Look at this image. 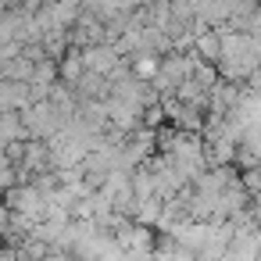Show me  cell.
Instances as JSON below:
<instances>
[{
  "label": "cell",
  "instance_id": "cell-1",
  "mask_svg": "<svg viewBox=\"0 0 261 261\" xmlns=\"http://www.w3.org/2000/svg\"><path fill=\"white\" fill-rule=\"evenodd\" d=\"M18 118H22L25 136H29V140H43V143H47L61 125H68V118H65L50 100H33L29 108L18 111Z\"/></svg>",
  "mask_w": 261,
  "mask_h": 261
},
{
  "label": "cell",
  "instance_id": "cell-2",
  "mask_svg": "<svg viewBox=\"0 0 261 261\" xmlns=\"http://www.w3.org/2000/svg\"><path fill=\"white\" fill-rule=\"evenodd\" d=\"M0 204L8 207V215L29 218V222H43V193H36L33 182H15L11 190L0 193Z\"/></svg>",
  "mask_w": 261,
  "mask_h": 261
},
{
  "label": "cell",
  "instance_id": "cell-5",
  "mask_svg": "<svg viewBox=\"0 0 261 261\" xmlns=\"http://www.w3.org/2000/svg\"><path fill=\"white\" fill-rule=\"evenodd\" d=\"M83 72H86V68H83V54H79L75 47H68V50L58 58V79H61L65 86H75V83L83 79Z\"/></svg>",
  "mask_w": 261,
  "mask_h": 261
},
{
  "label": "cell",
  "instance_id": "cell-6",
  "mask_svg": "<svg viewBox=\"0 0 261 261\" xmlns=\"http://www.w3.org/2000/svg\"><path fill=\"white\" fill-rule=\"evenodd\" d=\"M43 261H72V257H68V250H50Z\"/></svg>",
  "mask_w": 261,
  "mask_h": 261
},
{
  "label": "cell",
  "instance_id": "cell-3",
  "mask_svg": "<svg viewBox=\"0 0 261 261\" xmlns=\"http://www.w3.org/2000/svg\"><path fill=\"white\" fill-rule=\"evenodd\" d=\"M79 54H83V68L86 72H97V75H108V79L125 65V58L111 43H93V47H83Z\"/></svg>",
  "mask_w": 261,
  "mask_h": 261
},
{
  "label": "cell",
  "instance_id": "cell-4",
  "mask_svg": "<svg viewBox=\"0 0 261 261\" xmlns=\"http://www.w3.org/2000/svg\"><path fill=\"white\" fill-rule=\"evenodd\" d=\"M75 100H108L111 97V79L108 75H97V72H83V79L72 86Z\"/></svg>",
  "mask_w": 261,
  "mask_h": 261
}]
</instances>
